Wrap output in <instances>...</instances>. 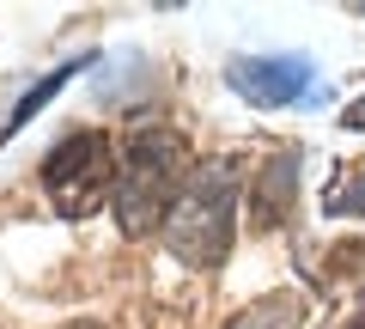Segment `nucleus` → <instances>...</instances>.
<instances>
[{
  "label": "nucleus",
  "mask_w": 365,
  "mask_h": 329,
  "mask_svg": "<svg viewBox=\"0 0 365 329\" xmlns=\"http://www.w3.org/2000/svg\"><path fill=\"white\" fill-rule=\"evenodd\" d=\"M232 226H237V171L232 165H207L182 183L177 208L165 213V238L189 268H213L232 250Z\"/></svg>",
  "instance_id": "f03ea898"
},
{
  "label": "nucleus",
  "mask_w": 365,
  "mask_h": 329,
  "mask_svg": "<svg viewBox=\"0 0 365 329\" xmlns=\"http://www.w3.org/2000/svg\"><path fill=\"white\" fill-rule=\"evenodd\" d=\"M67 329H104V323H67Z\"/></svg>",
  "instance_id": "0eeeda50"
},
{
  "label": "nucleus",
  "mask_w": 365,
  "mask_h": 329,
  "mask_svg": "<svg viewBox=\"0 0 365 329\" xmlns=\"http://www.w3.org/2000/svg\"><path fill=\"white\" fill-rule=\"evenodd\" d=\"M182 171H189V153H182L177 134H165V128L134 134L116 153V220H122V232L140 238L153 226H165V213L182 196Z\"/></svg>",
  "instance_id": "f257e3e1"
},
{
  "label": "nucleus",
  "mask_w": 365,
  "mask_h": 329,
  "mask_svg": "<svg viewBox=\"0 0 365 329\" xmlns=\"http://www.w3.org/2000/svg\"><path fill=\"white\" fill-rule=\"evenodd\" d=\"M232 79L244 92H256L262 104H280V98H292L304 86V67L299 61H250V67H237Z\"/></svg>",
  "instance_id": "20e7f679"
},
{
  "label": "nucleus",
  "mask_w": 365,
  "mask_h": 329,
  "mask_svg": "<svg viewBox=\"0 0 365 329\" xmlns=\"http://www.w3.org/2000/svg\"><path fill=\"white\" fill-rule=\"evenodd\" d=\"M299 323H304L299 293H268V299H256L250 311H237L225 329H299Z\"/></svg>",
  "instance_id": "39448f33"
},
{
  "label": "nucleus",
  "mask_w": 365,
  "mask_h": 329,
  "mask_svg": "<svg viewBox=\"0 0 365 329\" xmlns=\"http://www.w3.org/2000/svg\"><path fill=\"white\" fill-rule=\"evenodd\" d=\"M347 329H365V305H359V317H353V323H347Z\"/></svg>",
  "instance_id": "423d86ee"
},
{
  "label": "nucleus",
  "mask_w": 365,
  "mask_h": 329,
  "mask_svg": "<svg viewBox=\"0 0 365 329\" xmlns=\"http://www.w3.org/2000/svg\"><path fill=\"white\" fill-rule=\"evenodd\" d=\"M43 189L67 220H86L91 208H104L116 196V146H110V134H98V128L67 134L43 165Z\"/></svg>",
  "instance_id": "7ed1b4c3"
}]
</instances>
